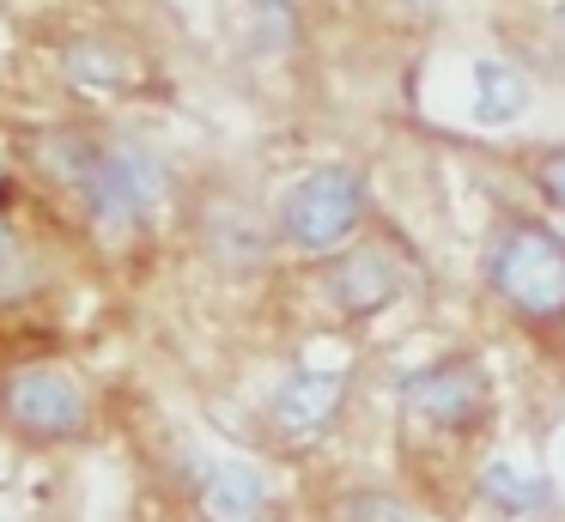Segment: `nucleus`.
Instances as JSON below:
<instances>
[{"label": "nucleus", "mask_w": 565, "mask_h": 522, "mask_svg": "<svg viewBox=\"0 0 565 522\" xmlns=\"http://www.w3.org/2000/svg\"><path fill=\"white\" fill-rule=\"evenodd\" d=\"M395 425H402V449H426V456H450L468 468L492 449V425H499V388H492L487 359L475 352H438V359L402 371L395 383Z\"/></svg>", "instance_id": "1"}, {"label": "nucleus", "mask_w": 565, "mask_h": 522, "mask_svg": "<svg viewBox=\"0 0 565 522\" xmlns=\"http://www.w3.org/2000/svg\"><path fill=\"white\" fill-rule=\"evenodd\" d=\"M67 152L55 177L74 189L86 225L104 243H135L171 201V170L147 140L128 134H62Z\"/></svg>", "instance_id": "2"}, {"label": "nucleus", "mask_w": 565, "mask_h": 522, "mask_svg": "<svg viewBox=\"0 0 565 522\" xmlns=\"http://www.w3.org/2000/svg\"><path fill=\"white\" fill-rule=\"evenodd\" d=\"M480 286L529 340H565V231L547 213H499L480 243Z\"/></svg>", "instance_id": "3"}, {"label": "nucleus", "mask_w": 565, "mask_h": 522, "mask_svg": "<svg viewBox=\"0 0 565 522\" xmlns=\"http://www.w3.org/2000/svg\"><path fill=\"white\" fill-rule=\"evenodd\" d=\"M98 432V395L62 359H19L0 371V437L19 449H79Z\"/></svg>", "instance_id": "4"}, {"label": "nucleus", "mask_w": 565, "mask_h": 522, "mask_svg": "<svg viewBox=\"0 0 565 522\" xmlns=\"http://www.w3.org/2000/svg\"><path fill=\"white\" fill-rule=\"evenodd\" d=\"M365 219H371V182L353 164H310L305 177L286 182L280 206H274V237L292 255L334 262L341 249L359 243Z\"/></svg>", "instance_id": "5"}, {"label": "nucleus", "mask_w": 565, "mask_h": 522, "mask_svg": "<svg viewBox=\"0 0 565 522\" xmlns=\"http://www.w3.org/2000/svg\"><path fill=\"white\" fill-rule=\"evenodd\" d=\"M462 504L480 522H565V492L529 444H492L468 468Z\"/></svg>", "instance_id": "6"}, {"label": "nucleus", "mask_w": 565, "mask_h": 522, "mask_svg": "<svg viewBox=\"0 0 565 522\" xmlns=\"http://www.w3.org/2000/svg\"><path fill=\"white\" fill-rule=\"evenodd\" d=\"M347 401H353V364H292L280 383L262 401V419H268V437L280 449H317L341 432Z\"/></svg>", "instance_id": "7"}, {"label": "nucleus", "mask_w": 565, "mask_h": 522, "mask_svg": "<svg viewBox=\"0 0 565 522\" xmlns=\"http://www.w3.org/2000/svg\"><path fill=\"white\" fill-rule=\"evenodd\" d=\"M195 522H268L274 516V473L232 449H183L171 468Z\"/></svg>", "instance_id": "8"}, {"label": "nucleus", "mask_w": 565, "mask_h": 522, "mask_svg": "<svg viewBox=\"0 0 565 522\" xmlns=\"http://www.w3.org/2000/svg\"><path fill=\"white\" fill-rule=\"evenodd\" d=\"M402 291H407V267L383 243H353L322 274V298H329V310L341 322H371L390 303H402Z\"/></svg>", "instance_id": "9"}, {"label": "nucleus", "mask_w": 565, "mask_h": 522, "mask_svg": "<svg viewBox=\"0 0 565 522\" xmlns=\"http://www.w3.org/2000/svg\"><path fill=\"white\" fill-rule=\"evenodd\" d=\"M535 104V79L516 61H475L468 67V121L475 128H516Z\"/></svg>", "instance_id": "10"}, {"label": "nucleus", "mask_w": 565, "mask_h": 522, "mask_svg": "<svg viewBox=\"0 0 565 522\" xmlns=\"http://www.w3.org/2000/svg\"><path fill=\"white\" fill-rule=\"evenodd\" d=\"M62 67H67V79H74L79 92H128V85H135V55L116 49V43H104V36L67 43Z\"/></svg>", "instance_id": "11"}, {"label": "nucleus", "mask_w": 565, "mask_h": 522, "mask_svg": "<svg viewBox=\"0 0 565 522\" xmlns=\"http://www.w3.org/2000/svg\"><path fill=\"white\" fill-rule=\"evenodd\" d=\"M43 291V255L31 249V237L13 225V213L0 206V310L31 303Z\"/></svg>", "instance_id": "12"}, {"label": "nucleus", "mask_w": 565, "mask_h": 522, "mask_svg": "<svg viewBox=\"0 0 565 522\" xmlns=\"http://www.w3.org/2000/svg\"><path fill=\"white\" fill-rule=\"evenodd\" d=\"M407 510H414V498L390 492V486H371V480L347 486V492L334 498V522H402Z\"/></svg>", "instance_id": "13"}, {"label": "nucleus", "mask_w": 565, "mask_h": 522, "mask_svg": "<svg viewBox=\"0 0 565 522\" xmlns=\"http://www.w3.org/2000/svg\"><path fill=\"white\" fill-rule=\"evenodd\" d=\"M529 189L547 201L553 219H565V146H541V152L529 158Z\"/></svg>", "instance_id": "14"}, {"label": "nucleus", "mask_w": 565, "mask_h": 522, "mask_svg": "<svg viewBox=\"0 0 565 522\" xmlns=\"http://www.w3.org/2000/svg\"><path fill=\"white\" fill-rule=\"evenodd\" d=\"M402 522H438V516H426V510H419V504H414V510H407V516H402Z\"/></svg>", "instance_id": "15"}, {"label": "nucleus", "mask_w": 565, "mask_h": 522, "mask_svg": "<svg viewBox=\"0 0 565 522\" xmlns=\"http://www.w3.org/2000/svg\"><path fill=\"white\" fill-rule=\"evenodd\" d=\"M553 24H559V36H565V0H559V12H553Z\"/></svg>", "instance_id": "16"}, {"label": "nucleus", "mask_w": 565, "mask_h": 522, "mask_svg": "<svg viewBox=\"0 0 565 522\" xmlns=\"http://www.w3.org/2000/svg\"><path fill=\"white\" fill-rule=\"evenodd\" d=\"M553 225H559V231H565V219H553Z\"/></svg>", "instance_id": "17"}, {"label": "nucleus", "mask_w": 565, "mask_h": 522, "mask_svg": "<svg viewBox=\"0 0 565 522\" xmlns=\"http://www.w3.org/2000/svg\"><path fill=\"white\" fill-rule=\"evenodd\" d=\"M268 522H274V516H268Z\"/></svg>", "instance_id": "18"}]
</instances>
